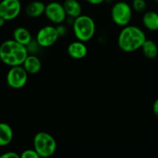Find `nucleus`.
Segmentation results:
<instances>
[{
    "mask_svg": "<svg viewBox=\"0 0 158 158\" xmlns=\"http://www.w3.org/2000/svg\"><path fill=\"white\" fill-rule=\"evenodd\" d=\"M44 14L49 21L56 25L63 23L67 15L63 5L58 2H52L46 5Z\"/></svg>",
    "mask_w": 158,
    "mask_h": 158,
    "instance_id": "nucleus-8",
    "label": "nucleus"
},
{
    "mask_svg": "<svg viewBox=\"0 0 158 158\" xmlns=\"http://www.w3.org/2000/svg\"><path fill=\"white\" fill-rule=\"evenodd\" d=\"M28 73L22 66H12L6 76L7 84L13 89H20L26 84Z\"/></svg>",
    "mask_w": 158,
    "mask_h": 158,
    "instance_id": "nucleus-6",
    "label": "nucleus"
},
{
    "mask_svg": "<svg viewBox=\"0 0 158 158\" xmlns=\"http://www.w3.org/2000/svg\"><path fill=\"white\" fill-rule=\"evenodd\" d=\"M73 27L76 38L84 43L89 41L95 34V23L89 15H80L76 18L74 19Z\"/></svg>",
    "mask_w": 158,
    "mask_h": 158,
    "instance_id": "nucleus-3",
    "label": "nucleus"
},
{
    "mask_svg": "<svg viewBox=\"0 0 158 158\" xmlns=\"http://www.w3.org/2000/svg\"><path fill=\"white\" fill-rule=\"evenodd\" d=\"M143 24L150 31L158 30V13L154 11H148L143 16Z\"/></svg>",
    "mask_w": 158,
    "mask_h": 158,
    "instance_id": "nucleus-15",
    "label": "nucleus"
},
{
    "mask_svg": "<svg viewBox=\"0 0 158 158\" xmlns=\"http://www.w3.org/2000/svg\"><path fill=\"white\" fill-rule=\"evenodd\" d=\"M21 8L19 0H2L0 2V16L10 21L19 15Z\"/></svg>",
    "mask_w": 158,
    "mask_h": 158,
    "instance_id": "nucleus-9",
    "label": "nucleus"
},
{
    "mask_svg": "<svg viewBox=\"0 0 158 158\" xmlns=\"http://www.w3.org/2000/svg\"><path fill=\"white\" fill-rule=\"evenodd\" d=\"M67 52L69 56L76 60L84 58L87 54V47L84 44V42L78 41L71 43L67 48Z\"/></svg>",
    "mask_w": 158,
    "mask_h": 158,
    "instance_id": "nucleus-10",
    "label": "nucleus"
},
{
    "mask_svg": "<svg viewBox=\"0 0 158 158\" xmlns=\"http://www.w3.org/2000/svg\"><path fill=\"white\" fill-rule=\"evenodd\" d=\"M5 22H6V19H3L2 17L0 16V27H2V26H4Z\"/></svg>",
    "mask_w": 158,
    "mask_h": 158,
    "instance_id": "nucleus-24",
    "label": "nucleus"
},
{
    "mask_svg": "<svg viewBox=\"0 0 158 158\" xmlns=\"http://www.w3.org/2000/svg\"><path fill=\"white\" fill-rule=\"evenodd\" d=\"M21 158H40L38 153L35 149H27L23 151L20 155Z\"/></svg>",
    "mask_w": 158,
    "mask_h": 158,
    "instance_id": "nucleus-19",
    "label": "nucleus"
},
{
    "mask_svg": "<svg viewBox=\"0 0 158 158\" xmlns=\"http://www.w3.org/2000/svg\"><path fill=\"white\" fill-rule=\"evenodd\" d=\"M46 5L40 1H33L26 6L25 12L30 18H38L45 13Z\"/></svg>",
    "mask_w": 158,
    "mask_h": 158,
    "instance_id": "nucleus-11",
    "label": "nucleus"
},
{
    "mask_svg": "<svg viewBox=\"0 0 158 158\" xmlns=\"http://www.w3.org/2000/svg\"><path fill=\"white\" fill-rule=\"evenodd\" d=\"M23 66L29 74H36L41 69L42 63L36 56L28 55Z\"/></svg>",
    "mask_w": 158,
    "mask_h": 158,
    "instance_id": "nucleus-12",
    "label": "nucleus"
},
{
    "mask_svg": "<svg viewBox=\"0 0 158 158\" xmlns=\"http://www.w3.org/2000/svg\"><path fill=\"white\" fill-rule=\"evenodd\" d=\"M28 55L27 47L14 40H6L0 46V60L11 67L22 66Z\"/></svg>",
    "mask_w": 158,
    "mask_h": 158,
    "instance_id": "nucleus-1",
    "label": "nucleus"
},
{
    "mask_svg": "<svg viewBox=\"0 0 158 158\" xmlns=\"http://www.w3.org/2000/svg\"><path fill=\"white\" fill-rule=\"evenodd\" d=\"M132 7L125 2H118L112 7L111 16L115 24L119 26H126L132 19Z\"/></svg>",
    "mask_w": 158,
    "mask_h": 158,
    "instance_id": "nucleus-5",
    "label": "nucleus"
},
{
    "mask_svg": "<svg viewBox=\"0 0 158 158\" xmlns=\"http://www.w3.org/2000/svg\"><path fill=\"white\" fill-rule=\"evenodd\" d=\"M63 5L68 16L76 19L81 15V5L77 0H65Z\"/></svg>",
    "mask_w": 158,
    "mask_h": 158,
    "instance_id": "nucleus-14",
    "label": "nucleus"
},
{
    "mask_svg": "<svg viewBox=\"0 0 158 158\" xmlns=\"http://www.w3.org/2000/svg\"><path fill=\"white\" fill-rule=\"evenodd\" d=\"M13 131L8 123H0V146H6L12 142Z\"/></svg>",
    "mask_w": 158,
    "mask_h": 158,
    "instance_id": "nucleus-16",
    "label": "nucleus"
},
{
    "mask_svg": "<svg viewBox=\"0 0 158 158\" xmlns=\"http://www.w3.org/2000/svg\"><path fill=\"white\" fill-rule=\"evenodd\" d=\"M143 53L146 58L153 60L156 58L158 55V47L155 42L151 40H148L143 44L141 47Z\"/></svg>",
    "mask_w": 158,
    "mask_h": 158,
    "instance_id": "nucleus-17",
    "label": "nucleus"
},
{
    "mask_svg": "<svg viewBox=\"0 0 158 158\" xmlns=\"http://www.w3.org/2000/svg\"><path fill=\"white\" fill-rule=\"evenodd\" d=\"M153 111H154V114H155L156 117H158V98L154 102V104H153Z\"/></svg>",
    "mask_w": 158,
    "mask_h": 158,
    "instance_id": "nucleus-22",
    "label": "nucleus"
},
{
    "mask_svg": "<svg viewBox=\"0 0 158 158\" xmlns=\"http://www.w3.org/2000/svg\"><path fill=\"white\" fill-rule=\"evenodd\" d=\"M146 40V35L141 29L127 25L119 34L118 46L124 52H134L140 49Z\"/></svg>",
    "mask_w": 158,
    "mask_h": 158,
    "instance_id": "nucleus-2",
    "label": "nucleus"
},
{
    "mask_svg": "<svg viewBox=\"0 0 158 158\" xmlns=\"http://www.w3.org/2000/svg\"><path fill=\"white\" fill-rule=\"evenodd\" d=\"M86 1L91 5H99L103 3L105 0H86Z\"/></svg>",
    "mask_w": 158,
    "mask_h": 158,
    "instance_id": "nucleus-23",
    "label": "nucleus"
},
{
    "mask_svg": "<svg viewBox=\"0 0 158 158\" xmlns=\"http://www.w3.org/2000/svg\"><path fill=\"white\" fill-rule=\"evenodd\" d=\"M154 1H155L156 2H158V0H154Z\"/></svg>",
    "mask_w": 158,
    "mask_h": 158,
    "instance_id": "nucleus-25",
    "label": "nucleus"
},
{
    "mask_svg": "<svg viewBox=\"0 0 158 158\" xmlns=\"http://www.w3.org/2000/svg\"><path fill=\"white\" fill-rule=\"evenodd\" d=\"M59 37L56 27L46 26L42 27L37 32L36 42L41 47H49L56 43Z\"/></svg>",
    "mask_w": 158,
    "mask_h": 158,
    "instance_id": "nucleus-7",
    "label": "nucleus"
},
{
    "mask_svg": "<svg viewBox=\"0 0 158 158\" xmlns=\"http://www.w3.org/2000/svg\"><path fill=\"white\" fill-rule=\"evenodd\" d=\"M34 149L40 157H49L56 151L57 143L55 138L46 132H39L33 139Z\"/></svg>",
    "mask_w": 158,
    "mask_h": 158,
    "instance_id": "nucleus-4",
    "label": "nucleus"
},
{
    "mask_svg": "<svg viewBox=\"0 0 158 158\" xmlns=\"http://www.w3.org/2000/svg\"><path fill=\"white\" fill-rule=\"evenodd\" d=\"M56 29H57V32H58L59 35H60V36H64V35L66 34V32H67V30H66V28L64 26H63V25H60V24L58 25V26L56 27Z\"/></svg>",
    "mask_w": 158,
    "mask_h": 158,
    "instance_id": "nucleus-21",
    "label": "nucleus"
},
{
    "mask_svg": "<svg viewBox=\"0 0 158 158\" xmlns=\"http://www.w3.org/2000/svg\"><path fill=\"white\" fill-rule=\"evenodd\" d=\"M13 40L23 46H28L32 43V37L26 28L17 27L13 32Z\"/></svg>",
    "mask_w": 158,
    "mask_h": 158,
    "instance_id": "nucleus-13",
    "label": "nucleus"
},
{
    "mask_svg": "<svg viewBox=\"0 0 158 158\" xmlns=\"http://www.w3.org/2000/svg\"><path fill=\"white\" fill-rule=\"evenodd\" d=\"M19 157H20V155H19L17 153L12 152V151L6 152L0 156V158H19Z\"/></svg>",
    "mask_w": 158,
    "mask_h": 158,
    "instance_id": "nucleus-20",
    "label": "nucleus"
},
{
    "mask_svg": "<svg viewBox=\"0 0 158 158\" xmlns=\"http://www.w3.org/2000/svg\"><path fill=\"white\" fill-rule=\"evenodd\" d=\"M132 7L137 12H143L147 9V2L145 0H133Z\"/></svg>",
    "mask_w": 158,
    "mask_h": 158,
    "instance_id": "nucleus-18",
    "label": "nucleus"
}]
</instances>
